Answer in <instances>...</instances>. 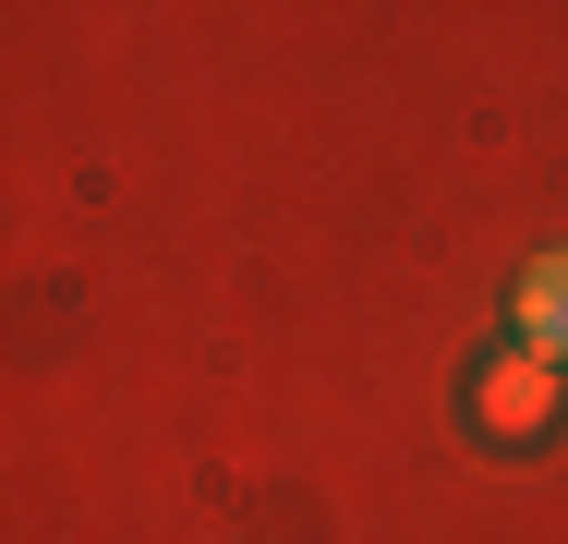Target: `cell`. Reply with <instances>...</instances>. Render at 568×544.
<instances>
[{
	"mask_svg": "<svg viewBox=\"0 0 568 544\" xmlns=\"http://www.w3.org/2000/svg\"><path fill=\"white\" fill-rule=\"evenodd\" d=\"M508 326H520V351L568 363V254H532V266H520V291H508Z\"/></svg>",
	"mask_w": 568,
	"mask_h": 544,
	"instance_id": "obj_2",
	"label": "cell"
},
{
	"mask_svg": "<svg viewBox=\"0 0 568 544\" xmlns=\"http://www.w3.org/2000/svg\"><path fill=\"white\" fill-rule=\"evenodd\" d=\"M471 412H484V435H545L568 424V363H545V351H496L484 375H471Z\"/></svg>",
	"mask_w": 568,
	"mask_h": 544,
	"instance_id": "obj_1",
	"label": "cell"
}]
</instances>
